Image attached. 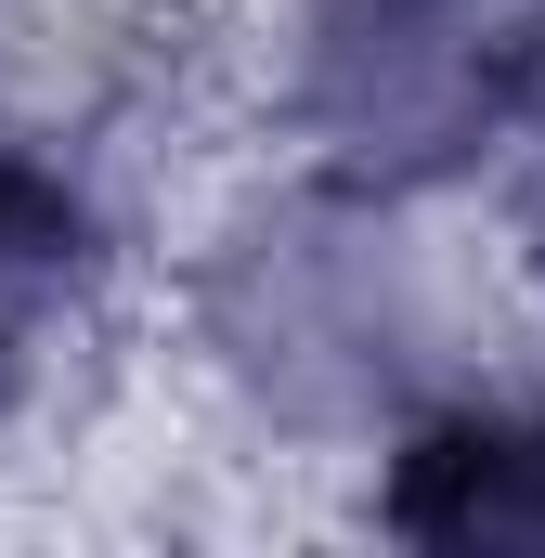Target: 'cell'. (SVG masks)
Listing matches in <instances>:
<instances>
[{
	"instance_id": "7a4b0ae2",
	"label": "cell",
	"mask_w": 545,
	"mask_h": 558,
	"mask_svg": "<svg viewBox=\"0 0 545 558\" xmlns=\"http://www.w3.org/2000/svg\"><path fill=\"white\" fill-rule=\"evenodd\" d=\"M377 520L403 546H545V403L428 416L377 481Z\"/></svg>"
},
{
	"instance_id": "277c9868",
	"label": "cell",
	"mask_w": 545,
	"mask_h": 558,
	"mask_svg": "<svg viewBox=\"0 0 545 558\" xmlns=\"http://www.w3.org/2000/svg\"><path fill=\"white\" fill-rule=\"evenodd\" d=\"M533 260H545V169H533Z\"/></svg>"
},
{
	"instance_id": "3957f363",
	"label": "cell",
	"mask_w": 545,
	"mask_h": 558,
	"mask_svg": "<svg viewBox=\"0 0 545 558\" xmlns=\"http://www.w3.org/2000/svg\"><path fill=\"white\" fill-rule=\"evenodd\" d=\"M92 260H105L92 195H78L26 131H0V403L39 377L52 325L92 299Z\"/></svg>"
},
{
	"instance_id": "6da1fadb",
	"label": "cell",
	"mask_w": 545,
	"mask_h": 558,
	"mask_svg": "<svg viewBox=\"0 0 545 558\" xmlns=\"http://www.w3.org/2000/svg\"><path fill=\"white\" fill-rule=\"evenodd\" d=\"M533 105L545 0H312L299 26V131L364 195L481 169Z\"/></svg>"
}]
</instances>
